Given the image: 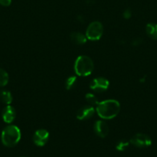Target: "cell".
Listing matches in <instances>:
<instances>
[{
	"mask_svg": "<svg viewBox=\"0 0 157 157\" xmlns=\"http://www.w3.org/2000/svg\"><path fill=\"white\" fill-rule=\"evenodd\" d=\"M70 39L75 44H83L88 40L84 34L78 32H72L70 35Z\"/></svg>",
	"mask_w": 157,
	"mask_h": 157,
	"instance_id": "obj_11",
	"label": "cell"
},
{
	"mask_svg": "<svg viewBox=\"0 0 157 157\" xmlns=\"http://www.w3.org/2000/svg\"><path fill=\"white\" fill-rule=\"evenodd\" d=\"M77 82V78L75 76H70L66 81V88L67 90H71L75 86Z\"/></svg>",
	"mask_w": 157,
	"mask_h": 157,
	"instance_id": "obj_16",
	"label": "cell"
},
{
	"mask_svg": "<svg viewBox=\"0 0 157 157\" xmlns=\"http://www.w3.org/2000/svg\"><path fill=\"white\" fill-rule=\"evenodd\" d=\"M2 119L5 123H6V124H11L15 119L16 111H15V108L12 106L7 105L2 110Z\"/></svg>",
	"mask_w": 157,
	"mask_h": 157,
	"instance_id": "obj_10",
	"label": "cell"
},
{
	"mask_svg": "<svg viewBox=\"0 0 157 157\" xmlns=\"http://www.w3.org/2000/svg\"><path fill=\"white\" fill-rule=\"evenodd\" d=\"M146 32L149 38L153 40H157V24L149 23L146 25Z\"/></svg>",
	"mask_w": 157,
	"mask_h": 157,
	"instance_id": "obj_12",
	"label": "cell"
},
{
	"mask_svg": "<svg viewBox=\"0 0 157 157\" xmlns=\"http://www.w3.org/2000/svg\"><path fill=\"white\" fill-rule=\"evenodd\" d=\"M129 144H130V143H129V141L126 140H122L119 141V142L117 143L116 146H115V148H116V150H119V151H124V150L129 147Z\"/></svg>",
	"mask_w": 157,
	"mask_h": 157,
	"instance_id": "obj_17",
	"label": "cell"
},
{
	"mask_svg": "<svg viewBox=\"0 0 157 157\" xmlns=\"http://www.w3.org/2000/svg\"><path fill=\"white\" fill-rule=\"evenodd\" d=\"M12 3V0H0V5L2 6H9Z\"/></svg>",
	"mask_w": 157,
	"mask_h": 157,
	"instance_id": "obj_19",
	"label": "cell"
},
{
	"mask_svg": "<svg viewBox=\"0 0 157 157\" xmlns=\"http://www.w3.org/2000/svg\"><path fill=\"white\" fill-rule=\"evenodd\" d=\"M85 98H86V101H87V102L89 104V105H91V106L97 105V104L99 103V102L98 99H97V98L95 97V95L93 94H92V93L86 94Z\"/></svg>",
	"mask_w": 157,
	"mask_h": 157,
	"instance_id": "obj_15",
	"label": "cell"
},
{
	"mask_svg": "<svg viewBox=\"0 0 157 157\" xmlns=\"http://www.w3.org/2000/svg\"><path fill=\"white\" fill-rule=\"evenodd\" d=\"M49 138V133L46 129H38L34 133L32 140L37 147H44Z\"/></svg>",
	"mask_w": 157,
	"mask_h": 157,
	"instance_id": "obj_6",
	"label": "cell"
},
{
	"mask_svg": "<svg viewBox=\"0 0 157 157\" xmlns=\"http://www.w3.org/2000/svg\"><path fill=\"white\" fill-rule=\"evenodd\" d=\"M93 130L95 134L101 138H105L109 132V128L108 124L103 121H95L93 126Z\"/></svg>",
	"mask_w": 157,
	"mask_h": 157,
	"instance_id": "obj_8",
	"label": "cell"
},
{
	"mask_svg": "<svg viewBox=\"0 0 157 157\" xmlns=\"http://www.w3.org/2000/svg\"><path fill=\"white\" fill-rule=\"evenodd\" d=\"M95 110L93 107V106L87 105L84 106L82 108L78 110L77 112L76 118L79 121H84V120H88L89 118L92 117L95 113Z\"/></svg>",
	"mask_w": 157,
	"mask_h": 157,
	"instance_id": "obj_9",
	"label": "cell"
},
{
	"mask_svg": "<svg viewBox=\"0 0 157 157\" xmlns=\"http://www.w3.org/2000/svg\"><path fill=\"white\" fill-rule=\"evenodd\" d=\"M2 143L6 147H13L21 140L20 129L15 125H9L3 129L1 135Z\"/></svg>",
	"mask_w": 157,
	"mask_h": 157,
	"instance_id": "obj_2",
	"label": "cell"
},
{
	"mask_svg": "<svg viewBox=\"0 0 157 157\" xmlns=\"http://www.w3.org/2000/svg\"><path fill=\"white\" fill-rule=\"evenodd\" d=\"M0 100L3 104L10 105L12 102V95L11 92L7 90H2L0 91Z\"/></svg>",
	"mask_w": 157,
	"mask_h": 157,
	"instance_id": "obj_13",
	"label": "cell"
},
{
	"mask_svg": "<svg viewBox=\"0 0 157 157\" xmlns=\"http://www.w3.org/2000/svg\"><path fill=\"white\" fill-rule=\"evenodd\" d=\"M123 17H124V18H126V19H129V18L132 16V12H131L130 9H126V10L123 12Z\"/></svg>",
	"mask_w": 157,
	"mask_h": 157,
	"instance_id": "obj_18",
	"label": "cell"
},
{
	"mask_svg": "<svg viewBox=\"0 0 157 157\" xmlns=\"http://www.w3.org/2000/svg\"><path fill=\"white\" fill-rule=\"evenodd\" d=\"M103 34V25L100 21H95L89 25L86 32V36L90 41H98Z\"/></svg>",
	"mask_w": 157,
	"mask_h": 157,
	"instance_id": "obj_4",
	"label": "cell"
},
{
	"mask_svg": "<svg viewBox=\"0 0 157 157\" xmlns=\"http://www.w3.org/2000/svg\"><path fill=\"white\" fill-rule=\"evenodd\" d=\"M21 157H26V156H21Z\"/></svg>",
	"mask_w": 157,
	"mask_h": 157,
	"instance_id": "obj_20",
	"label": "cell"
},
{
	"mask_svg": "<svg viewBox=\"0 0 157 157\" xmlns=\"http://www.w3.org/2000/svg\"><path fill=\"white\" fill-rule=\"evenodd\" d=\"M95 111L102 119L111 120L115 117L119 113L120 104L116 100H106L97 104Z\"/></svg>",
	"mask_w": 157,
	"mask_h": 157,
	"instance_id": "obj_1",
	"label": "cell"
},
{
	"mask_svg": "<svg viewBox=\"0 0 157 157\" xmlns=\"http://www.w3.org/2000/svg\"><path fill=\"white\" fill-rule=\"evenodd\" d=\"M9 75L3 69L0 68V87H5L9 83Z\"/></svg>",
	"mask_w": 157,
	"mask_h": 157,
	"instance_id": "obj_14",
	"label": "cell"
},
{
	"mask_svg": "<svg viewBox=\"0 0 157 157\" xmlns=\"http://www.w3.org/2000/svg\"><path fill=\"white\" fill-rule=\"evenodd\" d=\"M109 87V81L103 77L95 78L90 82L89 87L96 92L106 91Z\"/></svg>",
	"mask_w": 157,
	"mask_h": 157,
	"instance_id": "obj_7",
	"label": "cell"
},
{
	"mask_svg": "<svg viewBox=\"0 0 157 157\" xmlns=\"http://www.w3.org/2000/svg\"><path fill=\"white\" fill-rule=\"evenodd\" d=\"M93 69L94 63L89 56L80 55L75 60L74 64V71L78 76H89L92 73Z\"/></svg>",
	"mask_w": 157,
	"mask_h": 157,
	"instance_id": "obj_3",
	"label": "cell"
},
{
	"mask_svg": "<svg viewBox=\"0 0 157 157\" xmlns=\"http://www.w3.org/2000/svg\"><path fill=\"white\" fill-rule=\"evenodd\" d=\"M129 143L138 148H146L151 146L152 140L145 133H136L131 137Z\"/></svg>",
	"mask_w": 157,
	"mask_h": 157,
	"instance_id": "obj_5",
	"label": "cell"
}]
</instances>
